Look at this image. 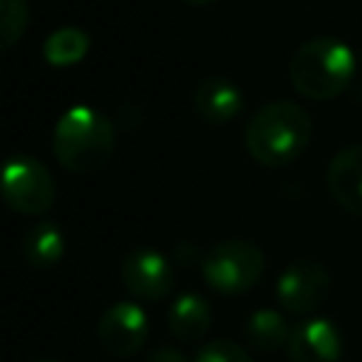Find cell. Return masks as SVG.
Instances as JSON below:
<instances>
[{"mask_svg": "<svg viewBox=\"0 0 362 362\" xmlns=\"http://www.w3.org/2000/svg\"><path fill=\"white\" fill-rule=\"evenodd\" d=\"M147 362H189V359H187L178 348H173V345H161V348L150 351Z\"/></svg>", "mask_w": 362, "mask_h": 362, "instance_id": "ac0fdd59", "label": "cell"}, {"mask_svg": "<svg viewBox=\"0 0 362 362\" xmlns=\"http://www.w3.org/2000/svg\"><path fill=\"white\" fill-rule=\"evenodd\" d=\"M37 362H59V359H37Z\"/></svg>", "mask_w": 362, "mask_h": 362, "instance_id": "7402d4cb", "label": "cell"}, {"mask_svg": "<svg viewBox=\"0 0 362 362\" xmlns=\"http://www.w3.org/2000/svg\"><path fill=\"white\" fill-rule=\"evenodd\" d=\"M286 354L288 362H339L342 334L331 320L311 317L291 328Z\"/></svg>", "mask_w": 362, "mask_h": 362, "instance_id": "9c48e42d", "label": "cell"}, {"mask_svg": "<svg viewBox=\"0 0 362 362\" xmlns=\"http://www.w3.org/2000/svg\"><path fill=\"white\" fill-rule=\"evenodd\" d=\"M175 257H178V263H184V266H189L192 260H204V257L198 255V249H195L192 243H184V246H175Z\"/></svg>", "mask_w": 362, "mask_h": 362, "instance_id": "d6986e66", "label": "cell"}, {"mask_svg": "<svg viewBox=\"0 0 362 362\" xmlns=\"http://www.w3.org/2000/svg\"><path fill=\"white\" fill-rule=\"evenodd\" d=\"M243 105H246L243 90L229 76H206L192 90V107H195L198 119L212 127L235 122L240 116Z\"/></svg>", "mask_w": 362, "mask_h": 362, "instance_id": "30bf717a", "label": "cell"}, {"mask_svg": "<svg viewBox=\"0 0 362 362\" xmlns=\"http://www.w3.org/2000/svg\"><path fill=\"white\" fill-rule=\"evenodd\" d=\"M288 337H291V331H288L283 314L274 308H257L246 320V339L255 351H263V354L277 351V348L288 345Z\"/></svg>", "mask_w": 362, "mask_h": 362, "instance_id": "9a60e30c", "label": "cell"}, {"mask_svg": "<svg viewBox=\"0 0 362 362\" xmlns=\"http://www.w3.org/2000/svg\"><path fill=\"white\" fill-rule=\"evenodd\" d=\"M99 342L107 354L113 356H133L144 348L150 337V320L141 305L136 303H113L102 311L99 325H96Z\"/></svg>", "mask_w": 362, "mask_h": 362, "instance_id": "ba28073f", "label": "cell"}, {"mask_svg": "<svg viewBox=\"0 0 362 362\" xmlns=\"http://www.w3.org/2000/svg\"><path fill=\"white\" fill-rule=\"evenodd\" d=\"M119 277H122V286L127 288V294H133L141 303H158L175 286L173 263L161 252L147 249V246L133 249V252L124 255Z\"/></svg>", "mask_w": 362, "mask_h": 362, "instance_id": "8992f818", "label": "cell"}, {"mask_svg": "<svg viewBox=\"0 0 362 362\" xmlns=\"http://www.w3.org/2000/svg\"><path fill=\"white\" fill-rule=\"evenodd\" d=\"M20 252L31 269H54L65 255V235L54 221H40L23 235Z\"/></svg>", "mask_w": 362, "mask_h": 362, "instance_id": "4fadbf2b", "label": "cell"}, {"mask_svg": "<svg viewBox=\"0 0 362 362\" xmlns=\"http://www.w3.org/2000/svg\"><path fill=\"white\" fill-rule=\"evenodd\" d=\"M356 65L359 59L345 42L334 37H314L294 51L288 62V79L300 96L328 102L351 85Z\"/></svg>", "mask_w": 362, "mask_h": 362, "instance_id": "3957f363", "label": "cell"}, {"mask_svg": "<svg viewBox=\"0 0 362 362\" xmlns=\"http://www.w3.org/2000/svg\"><path fill=\"white\" fill-rule=\"evenodd\" d=\"M209 325H212V305L195 291H184L167 308V328L181 342L201 339L209 331Z\"/></svg>", "mask_w": 362, "mask_h": 362, "instance_id": "7c38bea8", "label": "cell"}, {"mask_svg": "<svg viewBox=\"0 0 362 362\" xmlns=\"http://www.w3.org/2000/svg\"><path fill=\"white\" fill-rule=\"evenodd\" d=\"M331 291L328 272L314 260H294L280 277H277V305L288 314L308 317L314 314Z\"/></svg>", "mask_w": 362, "mask_h": 362, "instance_id": "52a82bcc", "label": "cell"}, {"mask_svg": "<svg viewBox=\"0 0 362 362\" xmlns=\"http://www.w3.org/2000/svg\"><path fill=\"white\" fill-rule=\"evenodd\" d=\"M356 59H359V68H362V48H359V57Z\"/></svg>", "mask_w": 362, "mask_h": 362, "instance_id": "44dd1931", "label": "cell"}, {"mask_svg": "<svg viewBox=\"0 0 362 362\" xmlns=\"http://www.w3.org/2000/svg\"><path fill=\"white\" fill-rule=\"evenodd\" d=\"M3 201L17 215H42L57 201V184L34 156H14L3 170Z\"/></svg>", "mask_w": 362, "mask_h": 362, "instance_id": "5b68a950", "label": "cell"}, {"mask_svg": "<svg viewBox=\"0 0 362 362\" xmlns=\"http://www.w3.org/2000/svg\"><path fill=\"white\" fill-rule=\"evenodd\" d=\"M90 48V37L82 31V28H74V25H62L57 31H51L42 42V57L48 65L54 68H68V65H76L85 59Z\"/></svg>", "mask_w": 362, "mask_h": 362, "instance_id": "5bb4252c", "label": "cell"}, {"mask_svg": "<svg viewBox=\"0 0 362 362\" xmlns=\"http://www.w3.org/2000/svg\"><path fill=\"white\" fill-rule=\"evenodd\" d=\"M325 184L331 198L351 215H362V144H348L328 161Z\"/></svg>", "mask_w": 362, "mask_h": 362, "instance_id": "8fae6325", "label": "cell"}, {"mask_svg": "<svg viewBox=\"0 0 362 362\" xmlns=\"http://www.w3.org/2000/svg\"><path fill=\"white\" fill-rule=\"evenodd\" d=\"M28 20H31L28 0H0V48L3 51H8L23 40Z\"/></svg>", "mask_w": 362, "mask_h": 362, "instance_id": "2e32d148", "label": "cell"}, {"mask_svg": "<svg viewBox=\"0 0 362 362\" xmlns=\"http://www.w3.org/2000/svg\"><path fill=\"white\" fill-rule=\"evenodd\" d=\"M266 257L263 249L243 238H226L218 240L212 249L204 252L201 274L209 288L221 294H243L257 286L263 277Z\"/></svg>", "mask_w": 362, "mask_h": 362, "instance_id": "277c9868", "label": "cell"}, {"mask_svg": "<svg viewBox=\"0 0 362 362\" xmlns=\"http://www.w3.org/2000/svg\"><path fill=\"white\" fill-rule=\"evenodd\" d=\"M113 144H116V130L110 119L88 105L68 107L57 119L51 136V150L57 161L79 175L102 170L113 156Z\"/></svg>", "mask_w": 362, "mask_h": 362, "instance_id": "7a4b0ae2", "label": "cell"}, {"mask_svg": "<svg viewBox=\"0 0 362 362\" xmlns=\"http://www.w3.org/2000/svg\"><path fill=\"white\" fill-rule=\"evenodd\" d=\"M187 6H209V3H215V0H184Z\"/></svg>", "mask_w": 362, "mask_h": 362, "instance_id": "ffe728a7", "label": "cell"}, {"mask_svg": "<svg viewBox=\"0 0 362 362\" xmlns=\"http://www.w3.org/2000/svg\"><path fill=\"white\" fill-rule=\"evenodd\" d=\"M192 362H252L249 351L232 339H209L198 348Z\"/></svg>", "mask_w": 362, "mask_h": 362, "instance_id": "e0dca14e", "label": "cell"}, {"mask_svg": "<svg viewBox=\"0 0 362 362\" xmlns=\"http://www.w3.org/2000/svg\"><path fill=\"white\" fill-rule=\"evenodd\" d=\"M314 122L308 110L288 99L260 105L243 130L246 153L263 167H286L297 161L311 144Z\"/></svg>", "mask_w": 362, "mask_h": 362, "instance_id": "6da1fadb", "label": "cell"}]
</instances>
